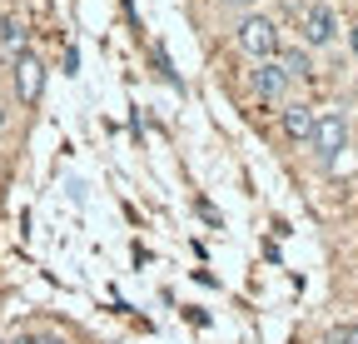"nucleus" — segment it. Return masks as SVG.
<instances>
[{
	"instance_id": "nucleus-1",
	"label": "nucleus",
	"mask_w": 358,
	"mask_h": 344,
	"mask_svg": "<svg viewBox=\"0 0 358 344\" xmlns=\"http://www.w3.org/2000/svg\"><path fill=\"white\" fill-rule=\"evenodd\" d=\"M239 50H244V55H259V60L279 55V25L268 20V15H244V25H239Z\"/></svg>"
},
{
	"instance_id": "nucleus-2",
	"label": "nucleus",
	"mask_w": 358,
	"mask_h": 344,
	"mask_svg": "<svg viewBox=\"0 0 358 344\" xmlns=\"http://www.w3.org/2000/svg\"><path fill=\"white\" fill-rule=\"evenodd\" d=\"M308 145H313V155H319V160H334V155L348 145V120H343L338 110H324L319 125H313V135H308Z\"/></svg>"
},
{
	"instance_id": "nucleus-3",
	"label": "nucleus",
	"mask_w": 358,
	"mask_h": 344,
	"mask_svg": "<svg viewBox=\"0 0 358 344\" xmlns=\"http://www.w3.org/2000/svg\"><path fill=\"white\" fill-rule=\"evenodd\" d=\"M334 35H338V20H334L329 6H308L303 11V40H308V46H329Z\"/></svg>"
},
{
	"instance_id": "nucleus-4",
	"label": "nucleus",
	"mask_w": 358,
	"mask_h": 344,
	"mask_svg": "<svg viewBox=\"0 0 358 344\" xmlns=\"http://www.w3.org/2000/svg\"><path fill=\"white\" fill-rule=\"evenodd\" d=\"M40 85H45V65L35 55H15V95L30 105V100H40Z\"/></svg>"
},
{
	"instance_id": "nucleus-5",
	"label": "nucleus",
	"mask_w": 358,
	"mask_h": 344,
	"mask_svg": "<svg viewBox=\"0 0 358 344\" xmlns=\"http://www.w3.org/2000/svg\"><path fill=\"white\" fill-rule=\"evenodd\" d=\"M313 125H319V115H313L308 105H284V135L289 140H308Z\"/></svg>"
},
{
	"instance_id": "nucleus-6",
	"label": "nucleus",
	"mask_w": 358,
	"mask_h": 344,
	"mask_svg": "<svg viewBox=\"0 0 358 344\" xmlns=\"http://www.w3.org/2000/svg\"><path fill=\"white\" fill-rule=\"evenodd\" d=\"M254 90H259V95H268V100H279V95L289 90L284 65H259V70H254Z\"/></svg>"
},
{
	"instance_id": "nucleus-7",
	"label": "nucleus",
	"mask_w": 358,
	"mask_h": 344,
	"mask_svg": "<svg viewBox=\"0 0 358 344\" xmlns=\"http://www.w3.org/2000/svg\"><path fill=\"white\" fill-rule=\"evenodd\" d=\"M0 50H6V55H25V30H20L15 20L0 25Z\"/></svg>"
},
{
	"instance_id": "nucleus-8",
	"label": "nucleus",
	"mask_w": 358,
	"mask_h": 344,
	"mask_svg": "<svg viewBox=\"0 0 358 344\" xmlns=\"http://www.w3.org/2000/svg\"><path fill=\"white\" fill-rule=\"evenodd\" d=\"M279 65H284V75H289V80H308V55H303V50H284V55H279Z\"/></svg>"
},
{
	"instance_id": "nucleus-9",
	"label": "nucleus",
	"mask_w": 358,
	"mask_h": 344,
	"mask_svg": "<svg viewBox=\"0 0 358 344\" xmlns=\"http://www.w3.org/2000/svg\"><path fill=\"white\" fill-rule=\"evenodd\" d=\"M343 344H358V324H348V329H343Z\"/></svg>"
},
{
	"instance_id": "nucleus-10",
	"label": "nucleus",
	"mask_w": 358,
	"mask_h": 344,
	"mask_svg": "<svg viewBox=\"0 0 358 344\" xmlns=\"http://www.w3.org/2000/svg\"><path fill=\"white\" fill-rule=\"evenodd\" d=\"M348 46H353V50H358V25H353V35H348Z\"/></svg>"
},
{
	"instance_id": "nucleus-11",
	"label": "nucleus",
	"mask_w": 358,
	"mask_h": 344,
	"mask_svg": "<svg viewBox=\"0 0 358 344\" xmlns=\"http://www.w3.org/2000/svg\"><path fill=\"white\" fill-rule=\"evenodd\" d=\"M229 6H234V11H239V6H254V0H229Z\"/></svg>"
},
{
	"instance_id": "nucleus-12",
	"label": "nucleus",
	"mask_w": 358,
	"mask_h": 344,
	"mask_svg": "<svg viewBox=\"0 0 358 344\" xmlns=\"http://www.w3.org/2000/svg\"><path fill=\"white\" fill-rule=\"evenodd\" d=\"M0 130H6V110H0Z\"/></svg>"
},
{
	"instance_id": "nucleus-13",
	"label": "nucleus",
	"mask_w": 358,
	"mask_h": 344,
	"mask_svg": "<svg viewBox=\"0 0 358 344\" xmlns=\"http://www.w3.org/2000/svg\"><path fill=\"white\" fill-rule=\"evenodd\" d=\"M0 344H6V339H0Z\"/></svg>"
}]
</instances>
